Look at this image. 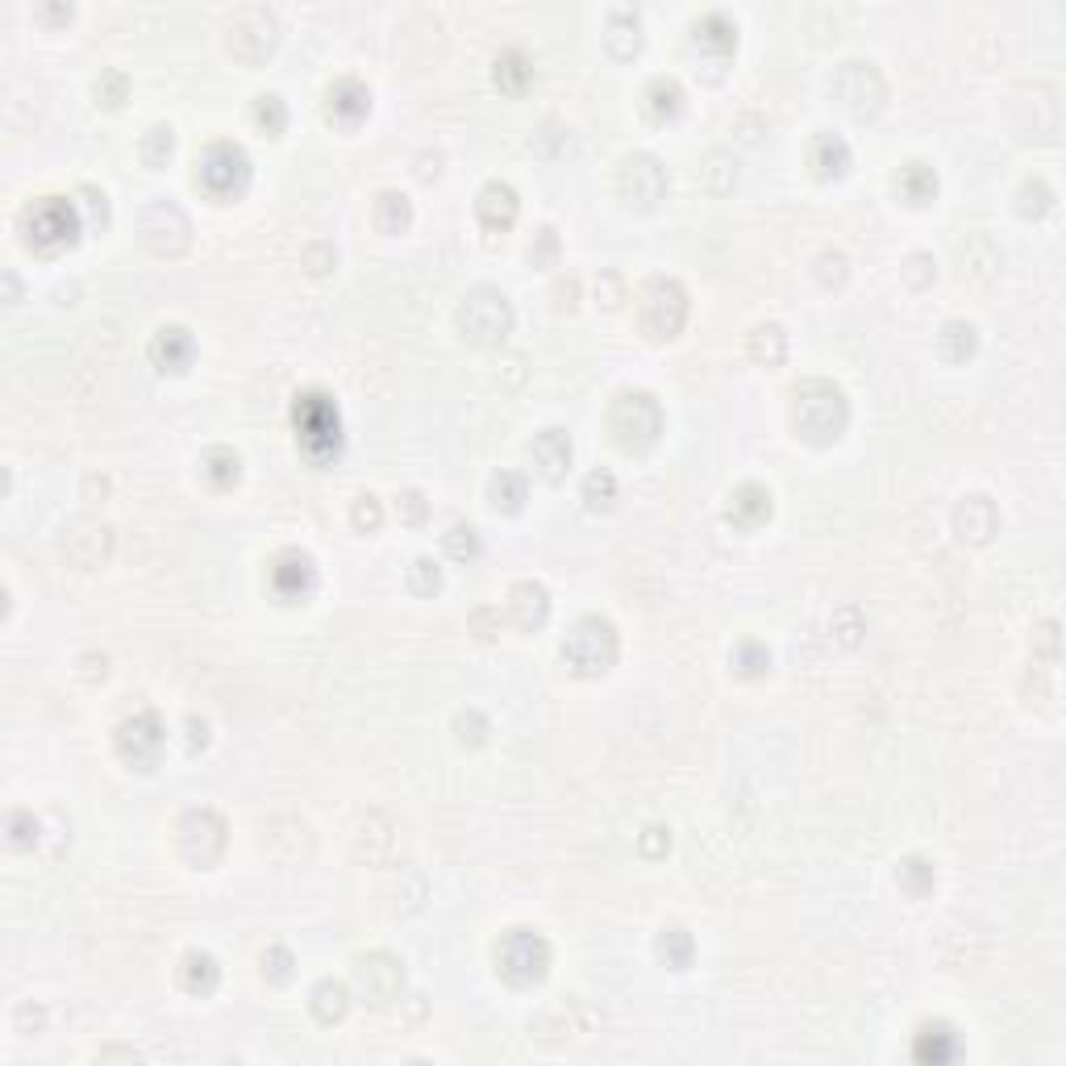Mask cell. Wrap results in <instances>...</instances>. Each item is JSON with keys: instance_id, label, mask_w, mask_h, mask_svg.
Listing matches in <instances>:
<instances>
[{"instance_id": "cell-1", "label": "cell", "mask_w": 1066, "mask_h": 1066, "mask_svg": "<svg viewBox=\"0 0 1066 1066\" xmlns=\"http://www.w3.org/2000/svg\"><path fill=\"white\" fill-rule=\"evenodd\" d=\"M292 429L296 446L309 462H329L342 455L346 429H342V409L338 400L321 388H305L292 400Z\"/></svg>"}, {"instance_id": "cell-2", "label": "cell", "mask_w": 1066, "mask_h": 1066, "mask_svg": "<svg viewBox=\"0 0 1066 1066\" xmlns=\"http://www.w3.org/2000/svg\"><path fill=\"white\" fill-rule=\"evenodd\" d=\"M791 421H796V434L804 442L829 446L841 438V429L850 426V400L834 379H804L796 388Z\"/></svg>"}, {"instance_id": "cell-3", "label": "cell", "mask_w": 1066, "mask_h": 1066, "mask_svg": "<svg viewBox=\"0 0 1066 1066\" xmlns=\"http://www.w3.org/2000/svg\"><path fill=\"white\" fill-rule=\"evenodd\" d=\"M21 238L26 247L38 250V255H54V250L76 247V238L83 233V213H80V200L71 197H38L30 200L21 217Z\"/></svg>"}, {"instance_id": "cell-4", "label": "cell", "mask_w": 1066, "mask_h": 1066, "mask_svg": "<svg viewBox=\"0 0 1066 1066\" xmlns=\"http://www.w3.org/2000/svg\"><path fill=\"white\" fill-rule=\"evenodd\" d=\"M608 429L625 455H646L662 434V405L650 392H621L608 409Z\"/></svg>"}, {"instance_id": "cell-5", "label": "cell", "mask_w": 1066, "mask_h": 1066, "mask_svg": "<svg viewBox=\"0 0 1066 1066\" xmlns=\"http://www.w3.org/2000/svg\"><path fill=\"white\" fill-rule=\"evenodd\" d=\"M617 650H621L617 625L608 617H579L562 641V662L575 675H605L617 662Z\"/></svg>"}, {"instance_id": "cell-6", "label": "cell", "mask_w": 1066, "mask_h": 1066, "mask_svg": "<svg viewBox=\"0 0 1066 1066\" xmlns=\"http://www.w3.org/2000/svg\"><path fill=\"white\" fill-rule=\"evenodd\" d=\"M492 954H496V970H500L512 987L541 984L546 970H550V942H546L538 929H529V925L505 929Z\"/></svg>"}, {"instance_id": "cell-7", "label": "cell", "mask_w": 1066, "mask_h": 1066, "mask_svg": "<svg viewBox=\"0 0 1066 1066\" xmlns=\"http://www.w3.org/2000/svg\"><path fill=\"white\" fill-rule=\"evenodd\" d=\"M688 321V288L671 276H655L638 292V326L646 338H675Z\"/></svg>"}, {"instance_id": "cell-8", "label": "cell", "mask_w": 1066, "mask_h": 1066, "mask_svg": "<svg viewBox=\"0 0 1066 1066\" xmlns=\"http://www.w3.org/2000/svg\"><path fill=\"white\" fill-rule=\"evenodd\" d=\"M250 176H255V163L247 147L238 142H209L197 159V183L213 200H238L250 188Z\"/></svg>"}, {"instance_id": "cell-9", "label": "cell", "mask_w": 1066, "mask_h": 1066, "mask_svg": "<svg viewBox=\"0 0 1066 1066\" xmlns=\"http://www.w3.org/2000/svg\"><path fill=\"white\" fill-rule=\"evenodd\" d=\"M459 329L467 342L500 346L512 329V305L500 288H471L459 305Z\"/></svg>"}, {"instance_id": "cell-10", "label": "cell", "mask_w": 1066, "mask_h": 1066, "mask_svg": "<svg viewBox=\"0 0 1066 1066\" xmlns=\"http://www.w3.org/2000/svg\"><path fill=\"white\" fill-rule=\"evenodd\" d=\"M113 741H117V755L126 758L130 767L150 771L167 750V725L159 721L155 708H142V713H133V717H126V721L117 725Z\"/></svg>"}, {"instance_id": "cell-11", "label": "cell", "mask_w": 1066, "mask_h": 1066, "mask_svg": "<svg viewBox=\"0 0 1066 1066\" xmlns=\"http://www.w3.org/2000/svg\"><path fill=\"white\" fill-rule=\"evenodd\" d=\"M176 834H180V850L192 867H213L221 850H226V834L230 829H226V820H221L217 808H188Z\"/></svg>"}, {"instance_id": "cell-12", "label": "cell", "mask_w": 1066, "mask_h": 1066, "mask_svg": "<svg viewBox=\"0 0 1066 1066\" xmlns=\"http://www.w3.org/2000/svg\"><path fill=\"white\" fill-rule=\"evenodd\" d=\"M834 92L841 97V104H846L854 117H870L887 97L884 76L875 71V63H863V59H850V63L837 67Z\"/></svg>"}, {"instance_id": "cell-13", "label": "cell", "mask_w": 1066, "mask_h": 1066, "mask_svg": "<svg viewBox=\"0 0 1066 1066\" xmlns=\"http://www.w3.org/2000/svg\"><path fill=\"white\" fill-rule=\"evenodd\" d=\"M617 192L625 205L655 209L658 200L667 197V167L658 163L655 155H629L617 171Z\"/></svg>"}, {"instance_id": "cell-14", "label": "cell", "mask_w": 1066, "mask_h": 1066, "mask_svg": "<svg viewBox=\"0 0 1066 1066\" xmlns=\"http://www.w3.org/2000/svg\"><path fill=\"white\" fill-rule=\"evenodd\" d=\"M188 217L176 200H155L147 213H142V242H147L155 255H180L188 247Z\"/></svg>"}, {"instance_id": "cell-15", "label": "cell", "mask_w": 1066, "mask_h": 1066, "mask_svg": "<svg viewBox=\"0 0 1066 1066\" xmlns=\"http://www.w3.org/2000/svg\"><path fill=\"white\" fill-rule=\"evenodd\" d=\"M276 30H279L276 17L267 13V9H259V4H250V9H242V13L230 21V50L238 59H247V63H259V59H267L271 47H276L279 38Z\"/></svg>"}, {"instance_id": "cell-16", "label": "cell", "mask_w": 1066, "mask_h": 1066, "mask_svg": "<svg viewBox=\"0 0 1066 1066\" xmlns=\"http://www.w3.org/2000/svg\"><path fill=\"white\" fill-rule=\"evenodd\" d=\"M355 984L371 1004H392L405 987V967L388 950H371L355 963Z\"/></svg>"}, {"instance_id": "cell-17", "label": "cell", "mask_w": 1066, "mask_h": 1066, "mask_svg": "<svg viewBox=\"0 0 1066 1066\" xmlns=\"http://www.w3.org/2000/svg\"><path fill=\"white\" fill-rule=\"evenodd\" d=\"M267 575H271V591H276L279 600H288V605L309 600L312 588H317V562H312V555H305V550H283V555H276Z\"/></svg>"}, {"instance_id": "cell-18", "label": "cell", "mask_w": 1066, "mask_h": 1066, "mask_svg": "<svg viewBox=\"0 0 1066 1066\" xmlns=\"http://www.w3.org/2000/svg\"><path fill=\"white\" fill-rule=\"evenodd\" d=\"M367 109H371V88H367L362 80L342 76V80L329 83V92H326L329 121H338V126H359L362 117H367Z\"/></svg>"}, {"instance_id": "cell-19", "label": "cell", "mask_w": 1066, "mask_h": 1066, "mask_svg": "<svg viewBox=\"0 0 1066 1066\" xmlns=\"http://www.w3.org/2000/svg\"><path fill=\"white\" fill-rule=\"evenodd\" d=\"M197 355V338L188 326H159L150 338V359L163 371H188V362Z\"/></svg>"}, {"instance_id": "cell-20", "label": "cell", "mask_w": 1066, "mask_h": 1066, "mask_svg": "<svg viewBox=\"0 0 1066 1066\" xmlns=\"http://www.w3.org/2000/svg\"><path fill=\"white\" fill-rule=\"evenodd\" d=\"M775 500L763 484H741L729 492V505H725V521L738 529H758L763 521H771Z\"/></svg>"}, {"instance_id": "cell-21", "label": "cell", "mask_w": 1066, "mask_h": 1066, "mask_svg": "<svg viewBox=\"0 0 1066 1066\" xmlns=\"http://www.w3.org/2000/svg\"><path fill=\"white\" fill-rule=\"evenodd\" d=\"M505 612L512 617L517 629H538L550 612V591L541 588L538 579H517L509 588V600H505Z\"/></svg>"}, {"instance_id": "cell-22", "label": "cell", "mask_w": 1066, "mask_h": 1066, "mask_svg": "<svg viewBox=\"0 0 1066 1066\" xmlns=\"http://www.w3.org/2000/svg\"><path fill=\"white\" fill-rule=\"evenodd\" d=\"M517 209H521V200H517V188L505 180H492L479 188L476 197V217L488 226V230H509L512 221H517Z\"/></svg>"}, {"instance_id": "cell-23", "label": "cell", "mask_w": 1066, "mask_h": 1066, "mask_svg": "<svg viewBox=\"0 0 1066 1066\" xmlns=\"http://www.w3.org/2000/svg\"><path fill=\"white\" fill-rule=\"evenodd\" d=\"M808 163H813V171H817L820 180L846 176V167H850V147H846V138L820 130L817 138L808 142Z\"/></svg>"}, {"instance_id": "cell-24", "label": "cell", "mask_w": 1066, "mask_h": 1066, "mask_svg": "<svg viewBox=\"0 0 1066 1066\" xmlns=\"http://www.w3.org/2000/svg\"><path fill=\"white\" fill-rule=\"evenodd\" d=\"M996 521L1000 517H996V505L987 496H963V505L954 512V526L967 541H987L996 534Z\"/></svg>"}, {"instance_id": "cell-25", "label": "cell", "mask_w": 1066, "mask_h": 1066, "mask_svg": "<svg viewBox=\"0 0 1066 1066\" xmlns=\"http://www.w3.org/2000/svg\"><path fill=\"white\" fill-rule=\"evenodd\" d=\"M529 455H534L541 476L558 479L571 467V438H567L562 429H541L538 438H534V446H529Z\"/></svg>"}, {"instance_id": "cell-26", "label": "cell", "mask_w": 1066, "mask_h": 1066, "mask_svg": "<svg viewBox=\"0 0 1066 1066\" xmlns=\"http://www.w3.org/2000/svg\"><path fill=\"white\" fill-rule=\"evenodd\" d=\"M913 1054H917V1063H950L954 1054H958V1034H954V1025H946V1020L920 1025L917 1042H913Z\"/></svg>"}, {"instance_id": "cell-27", "label": "cell", "mask_w": 1066, "mask_h": 1066, "mask_svg": "<svg viewBox=\"0 0 1066 1066\" xmlns=\"http://www.w3.org/2000/svg\"><path fill=\"white\" fill-rule=\"evenodd\" d=\"M492 80H496V88H500V92L521 97V92L529 88V80H534V63L526 59V50H517V47L500 50V54H496V63H492Z\"/></svg>"}, {"instance_id": "cell-28", "label": "cell", "mask_w": 1066, "mask_h": 1066, "mask_svg": "<svg viewBox=\"0 0 1066 1066\" xmlns=\"http://www.w3.org/2000/svg\"><path fill=\"white\" fill-rule=\"evenodd\" d=\"M684 100H688V92H684V83L675 80V76H655V80L646 83V113L655 117V121L679 117L684 113Z\"/></svg>"}, {"instance_id": "cell-29", "label": "cell", "mask_w": 1066, "mask_h": 1066, "mask_svg": "<svg viewBox=\"0 0 1066 1066\" xmlns=\"http://www.w3.org/2000/svg\"><path fill=\"white\" fill-rule=\"evenodd\" d=\"M896 192H900L908 205H929V200L937 197V171L929 163H920V159L904 163L900 171H896Z\"/></svg>"}, {"instance_id": "cell-30", "label": "cell", "mask_w": 1066, "mask_h": 1066, "mask_svg": "<svg viewBox=\"0 0 1066 1066\" xmlns=\"http://www.w3.org/2000/svg\"><path fill=\"white\" fill-rule=\"evenodd\" d=\"M691 38H696V47L713 50V54H729V50L738 47V26L725 13H705L691 26Z\"/></svg>"}, {"instance_id": "cell-31", "label": "cell", "mask_w": 1066, "mask_h": 1066, "mask_svg": "<svg viewBox=\"0 0 1066 1066\" xmlns=\"http://www.w3.org/2000/svg\"><path fill=\"white\" fill-rule=\"evenodd\" d=\"M180 984L188 987V992H200V996H209L217 984H221V967H217V958L209 950H188L180 963Z\"/></svg>"}, {"instance_id": "cell-32", "label": "cell", "mask_w": 1066, "mask_h": 1066, "mask_svg": "<svg viewBox=\"0 0 1066 1066\" xmlns=\"http://www.w3.org/2000/svg\"><path fill=\"white\" fill-rule=\"evenodd\" d=\"M371 217H376V226L383 233H400V230H409L412 205H409V197H405V192L383 188V192L376 197V205H371Z\"/></svg>"}, {"instance_id": "cell-33", "label": "cell", "mask_w": 1066, "mask_h": 1066, "mask_svg": "<svg viewBox=\"0 0 1066 1066\" xmlns=\"http://www.w3.org/2000/svg\"><path fill=\"white\" fill-rule=\"evenodd\" d=\"M605 42L617 50V54H634V50L641 47V17L634 13V9H612V13H608Z\"/></svg>"}, {"instance_id": "cell-34", "label": "cell", "mask_w": 1066, "mask_h": 1066, "mask_svg": "<svg viewBox=\"0 0 1066 1066\" xmlns=\"http://www.w3.org/2000/svg\"><path fill=\"white\" fill-rule=\"evenodd\" d=\"M488 505L496 512H517L526 505V479L517 471H496L492 484H488Z\"/></svg>"}, {"instance_id": "cell-35", "label": "cell", "mask_w": 1066, "mask_h": 1066, "mask_svg": "<svg viewBox=\"0 0 1066 1066\" xmlns=\"http://www.w3.org/2000/svg\"><path fill=\"white\" fill-rule=\"evenodd\" d=\"M937 346H942V355L950 362H963L975 355V346H979V333H975V326L970 321H946L942 326V333H937Z\"/></svg>"}, {"instance_id": "cell-36", "label": "cell", "mask_w": 1066, "mask_h": 1066, "mask_svg": "<svg viewBox=\"0 0 1066 1066\" xmlns=\"http://www.w3.org/2000/svg\"><path fill=\"white\" fill-rule=\"evenodd\" d=\"M200 476L209 479L213 488H230V484H238V476H242V459H238L233 450H226V446H213V450L200 459Z\"/></svg>"}, {"instance_id": "cell-37", "label": "cell", "mask_w": 1066, "mask_h": 1066, "mask_svg": "<svg viewBox=\"0 0 1066 1066\" xmlns=\"http://www.w3.org/2000/svg\"><path fill=\"white\" fill-rule=\"evenodd\" d=\"M784 355H788V333L779 326H758L750 333V359L755 362L775 367V362H784Z\"/></svg>"}, {"instance_id": "cell-38", "label": "cell", "mask_w": 1066, "mask_h": 1066, "mask_svg": "<svg viewBox=\"0 0 1066 1066\" xmlns=\"http://www.w3.org/2000/svg\"><path fill=\"white\" fill-rule=\"evenodd\" d=\"M346 1008H350V992H346L342 984H333V979H321V984L312 987V1013L326 1020H342Z\"/></svg>"}, {"instance_id": "cell-39", "label": "cell", "mask_w": 1066, "mask_h": 1066, "mask_svg": "<svg viewBox=\"0 0 1066 1066\" xmlns=\"http://www.w3.org/2000/svg\"><path fill=\"white\" fill-rule=\"evenodd\" d=\"M896 884H900L908 896H925V891L937 884V870L929 867L925 858H904L900 870H896Z\"/></svg>"}, {"instance_id": "cell-40", "label": "cell", "mask_w": 1066, "mask_h": 1066, "mask_svg": "<svg viewBox=\"0 0 1066 1066\" xmlns=\"http://www.w3.org/2000/svg\"><path fill=\"white\" fill-rule=\"evenodd\" d=\"M729 662L738 667V675H763L767 667H771V650H767L763 641L746 638V641H738V646H734Z\"/></svg>"}, {"instance_id": "cell-41", "label": "cell", "mask_w": 1066, "mask_h": 1066, "mask_svg": "<svg viewBox=\"0 0 1066 1066\" xmlns=\"http://www.w3.org/2000/svg\"><path fill=\"white\" fill-rule=\"evenodd\" d=\"M250 117H255V126L267 133H283V126H288V109H283V100L276 97V92H263V97H255V109H250Z\"/></svg>"}, {"instance_id": "cell-42", "label": "cell", "mask_w": 1066, "mask_h": 1066, "mask_svg": "<svg viewBox=\"0 0 1066 1066\" xmlns=\"http://www.w3.org/2000/svg\"><path fill=\"white\" fill-rule=\"evenodd\" d=\"M446 555L459 558V562H467V558L479 555V529L471 526V521H455V526L446 529Z\"/></svg>"}, {"instance_id": "cell-43", "label": "cell", "mask_w": 1066, "mask_h": 1066, "mask_svg": "<svg viewBox=\"0 0 1066 1066\" xmlns=\"http://www.w3.org/2000/svg\"><path fill=\"white\" fill-rule=\"evenodd\" d=\"M584 500H588V509H612V500H617V476L612 471H591L588 479H584Z\"/></svg>"}, {"instance_id": "cell-44", "label": "cell", "mask_w": 1066, "mask_h": 1066, "mask_svg": "<svg viewBox=\"0 0 1066 1066\" xmlns=\"http://www.w3.org/2000/svg\"><path fill=\"white\" fill-rule=\"evenodd\" d=\"M658 954L667 958V967H688V958H691L688 929H662V937H658Z\"/></svg>"}, {"instance_id": "cell-45", "label": "cell", "mask_w": 1066, "mask_h": 1066, "mask_svg": "<svg viewBox=\"0 0 1066 1066\" xmlns=\"http://www.w3.org/2000/svg\"><path fill=\"white\" fill-rule=\"evenodd\" d=\"M171 150H176V133H171V126H155V130L142 138V159H147L150 167H163L167 159H171Z\"/></svg>"}, {"instance_id": "cell-46", "label": "cell", "mask_w": 1066, "mask_h": 1066, "mask_svg": "<svg viewBox=\"0 0 1066 1066\" xmlns=\"http://www.w3.org/2000/svg\"><path fill=\"white\" fill-rule=\"evenodd\" d=\"M42 837V825H38V817L33 813H26V808H13L9 813V841H13L17 850H26V846H33Z\"/></svg>"}, {"instance_id": "cell-47", "label": "cell", "mask_w": 1066, "mask_h": 1066, "mask_svg": "<svg viewBox=\"0 0 1066 1066\" xmlns=\"http://www.w3.org/2000/svg\"><path fill=\"white\" fill-rule=\"evenodd\" d=\"M409 584L417 596H434V591L442 588V571H438V562L434 558H417L409 571Z\"/></svg>"}, {"instance_id": "cell-48", "label": "cell", "mask_w": 1066, "mask_h": 1066, "mask_svg": "<svg viewBox=\"0 0 1066 1066\" xmlns=\"http://www.w3.org/2000/svg\"><path fill=\"white\" fill-rule=\"evenodd\" d=\"M263 975L271 984H288V979H292V954L283 950V946H271V950L263 954Z\"/></svg>"}, {"instance_id": "cell-49", "label": "cell", "mask_w": 1066, "mask_h": 1066, "mask_svg": "<svg viewBox=\"0 0 1066 1066\" xmlns=\"http://www.w3.org/2000/svg\"><path fill=\"white\" fill-rule=\"evenodd\" d=\"M355 526L359 529H379V521H383V509H379V500L371 492H362L359 500H355Z\"/></svg>"}, {"instance_id": "cell-50", "label": "cell", "mask_w": 1066, "mask_h": 1066, "mask_svg": "<svg viewBox=\"0 0 1066 1066\" xmlns=\"http://www.w3.org/2000/svg\"><path fill=\"white\" fill-rule=\"evenodd\" d=\"M558 250V238L550 226H541L538 233H534V242H529V263H550Z\"/></svg>"}, {"instance_id": "cell-51", "label": "cell", "mask_w": 1066, "mask_h": 1066, "mask_svg": "<svg viewBox=\"0 0 1066 1066\" xmlns=\"http://www.w3.org/2000/svg\"><path fill=\"white\" fill-rule=\"evenodd\" d=\"M396 512H400V517H405L409 526L426 521V512H429L426 496H421V492H405V496H400V505H396Z\"/></svg>"}, {"instance_id": "cell-52", "label": "cell", "mask_w": 1066, "mask_h": 1066, "mask_svg": "<svg viewBox=\"0 0 1066 1066\" xmlns=\"http://www.w3.org/2000/svg\"><path fill=\"white\" fill-rule=\"evenodd\" d=\"M97 97L104 100V104H121V100H126V76H121V71H109V76L97 83Z\"/></svg>"}]
</instances>
